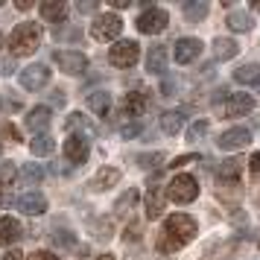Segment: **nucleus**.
Segmentation results:
<instances>
[{
    "label": "nucleus",
    "mask_w": 260,
    "mask_h": 260,
    "mask_svg": "<svg viewBox=\"0 0 260 260\" xmlns=\"http://www.w3.org/2000/svg\"><path fill=\"white\" fill-rule=\"evenodd\" d=\"M18 176H21V181H24V184H38V181L44 178V170H41L38 164H24Z\"/></svg>",
    "instance_id": "obj_29"
},
{
    "label": "nucleus",
    "mask_w": 260,
    "mask_h": 260,
    "mask_svg": "<svg viewBox=\"0 0 260 260\" xmlns=\"http://www.w3.org/2000/svg\"><path fill=\"white\" fill-rule=\"evenodd\" d=\"M96 260H114V257H111V254H100Z\"/></svg>",
    "instance_id": "obj_45"
},
{
    "label": "nucleus",
    "mask_w": 260,
    "mask_h": 260,
    "mask_svg": "<svg viewBox=\"0 0 260 260\" xmlns=\"http://www.w3.org/2000/svg\"><path fill=\"white\" fill-rule=\"evenodd\" d=\"M146 106H149V96H146V91H129V94L123 96L120 114L141 123V117H143V111H146Z\"/></svg>",
    "instance_id": "obj_11"
},
{
    "label": "nucleus",
    "mask_w": 260,
    "mask_h": 260,
    "mask_svg": "<svg viewBox=\"0 0 260 260\" xmlns=\"http://www.w3.org/2000/svg\"><path fill=\"white\" fill-rule=\"evenodd\" d=\"M190 161H199L196 155H181V158H176V161H170L173 167H184V164H190Z\"/></svg>",
    "instance_id": "obj_37"
},
{
    "label": "nucleus",
    "mask_w": 260,
    "mask_h": 260,
    "mask_svg": "<svg viewBox=\"0 0 260 260\" xmlns=\"http://www.w3.org/2000/svg\"><path fill=\"white\" fill-rule=\"evenodd\" d=\"M248 143H251V132H248L246 126H234V129L222 132V135L216 138V146H219V149H243Z\"/></svg>",
    "instance_id": "obj_12"
},
{
    "label": "nucleus",
    "mask_w": 260,
    "mask_h": 260,
    "mask_svg": "<svg viewBox=\"0 0 260 260\" xmlns=\"http://www.w3.org/2000/svg\"><path fill=\"white\" fill-rule=\"evenodd\" d=\"M41 38H44V26L38 21H24V24H18L12 29L9 50H12V56H32L38 44H41Z\"/></svg>",
    "instance_id": "obj_2"
},
{
    "label": "nucleus",
    "mask_w": 260,
    "mask_h": 260,
    "mask_svg": "<svg viewBox=\"0 0 260 260\" xmlns=\"http://www.w3.org/2000/svg\"><path fill=\"white\" fill-rule=\"evenodd\" d=\"M64 126L68 129H91V120L85 117V114H79V111H73V114H68Z\"/></svg>",
    "instance_id": "obj_33"
},
{
    "label": "nucleus",
    "mask_w": 260,
    "mask_h": 260,
    "mask_svg": "<svg viewBox=\"0 0 260 260\" xmlns=\"http://www.w3.org/2000/svg\"><path fill=\"white\" fill-rule=\"evenodd\" d=\"M3 260H24V251H9Z\"/></svg>",
    "instance_id": "obj_42"
},
{
    "label": "nucleus",
    "mask_w": 260,
    "mask_h": 260,
    "mask_svg": "<svg viewBox=\"0 0 260 260\" xmlns=\"http://www.w3.org/2000/svg\"><path fill=\"white\" fill-rule=\"evenodd\" d=\"M56 38H79V29H61L56 32Z\"/></svg>",
    "instance_id": "obj_40"
},
{
    "label": "nucleus",
    "mask_w": 260,
    "mask_h": 260,
    "mask_svg": "<svg viewBox=\"0 0 260 260\" xmlns=\"http://www.w3.org/2000/svg\"><path fill=\"white\" fill-rule=\"evenodd\" d=\"M18 211H24L26 216H38L47 211V199L41 193H24V196H18Z\"/></svg>",
    "instance_id": "obj_16"
},
{
    "label": "nucleus",
    "mask_w": 260,
    "mask_h": 260,
    "mask_svg": "<svg viewBox=\"0 0 260 260\" xmlns=\"http://www.w3.org/2000/svg\"><path fill=\"white\" fill-rule=\"evenodd\" d=\"M167 24H170V15L161 9V6H146L138 18V32L143 36H158V32H164Z\"/></svg>",
    "instance_id": "obj_5"
},
{
    "label": "nucleus",
    "mask_w": 260,
    "mask_h": 260,
    "mask_svg": "<svg viewBox=\"0 0 260 260\" xmlns=\"http://www.w3.org/2000/svg\"><path fill=\"white\" fill-rule=\"evenodd\" d=\"M88 108H91L94 114H100V117H106L108 108H111V96H108V91H94V94L88 96Z\"/></svg>",
    "instance_id": "obj_25"
},
{
    "label": "nucleus",
    "mask_w": 260,
    "mask_h": 260,
    "mask_svg": "<svg viewBox=\"0 0 260 260\" xmlns=\"http://www.w3.org/2000/svg\"><path fill=\"white\" fill-rule=\"evenodd\" d=\"M234 79L240 85H257L260 82V68L257 64H243V68L234 71Z\"/></svg>",
    "instance_id": "obj_27"
},
{
    "label": "nucleus",
    "mask_w": 260,
    "mask_h": 260,
    "mask_svg": "<svg viewBox=\"0 0 260 260\" xmlns=\"http://www.w3.org/2000/svg\"><path fill=\"white\" fill-rule=\"evenodd\" d=\"M138 199V193H135V190H129V193H126V196H123V199L117 202V211H126V208H129L132 202Z\"/></svg>",
    "instance_id": "obj_35"
},
{
    "label": "nucleus",
    "mask_w": 260,
    "mask_h": 260,
    "mask_svg": "<svg viewBox=\"0 0 260 260\" xmlns=\"http://www.w3.org/2000/svg\"><path fill=\"white\" fill-rule=\"evenodd\" d=\"M205 135H208V120H196V123L187 129V141L196 143V141H202Z\"/></svg>",
    "instance_id": "obj_31"
},
{
    "label": "nucleus",
    "mask_w": 260,
    "mask_h": 260,
    "mask_svg": "<svg viewBox=\"0 0 260 260\" xmlns=\"http://www.w3.org/2000/svg\"><path fill=\"white\" fill-rule=\"evenodd\" d=\"M79 9H82V12H94L96 3H79Z\"/></svg>",
    "instance_id": "obj_44"
},
{
    "label": "nucleus",
    "mask_w": 260,
    "mask_h": 260,
    "mask_svg": "<svg viewBox=\"0 0 260 260\" xmlns=\"http://www.w3.org/2000/svg\"><path fill=\"white\" fill-rule=\"evenodd\" d=\"M0 47H3V36H0Z\"/></svg>",
    "instance_id": "obj_47"
},
{
    "label": "nucleus",
    "mask_w": 260,
    "mask_h": 260,
    "mask_svg": "<svg viewBox=\"0 0 260 260\" xmlns=\"http://www.w3.org/2000/svg\"><path fill=\"white\" fill-rule=\"evenodd\" d=\"M257 88H260V82H257Z\"/></svg>",
    "instance_id": "obj_50"
},
{
    "label": "nucleus",
    "mask_w": 260,
    "mask_h": 260,
    "mask_svg": "<svg viewBox=\"0 0 260 260\" xmlns=\"http://www.w3.org/2000/svg\"><path fill=\"white\" fill-rule=\"evenodd\" d=\"M53 64H56L59 71L76 76V73H85V68H88V56L79 53V50H59V53L53 56Z\"/></svg>",
    "instance_id": "obj_7"
},
{
    "label": "nucleus",
    "mask_w": 260,
    "mask_h": 260,
    "mask_svg": "<svg viewBox=\"0 0 260 260\" xmlns=\"http://www.w3.org/2000/svg\"><path fill=\"white\" fill-rule=\"evenodd\" d=\"M15 176H18V170H15V164H9V161H3V164H0V190H3V187H9Z\"/></svg>",
    "instance_id": "obj_32"
},
{
    "label": "nucleus",
    "mask_w": 260,
    "mask_h": 260,
    "mask_svg": "<svg viewBox=\"0 0 260 260\" xmlns=\"http://www.w3.org/2000/svg\"><path fill=\"white\" fill-rule=\"evenodd\" d=\"M138 164L143 170H155V167L164 164V152H143V155H138Z\"/></svg>",
    "instance_id": "obj_30"
},
{
    "label": "nucleus",
    "mask_w": 260,
    "mask_h": 260,
    "mask_svg": "<svg viewBox=\"0 0 260 260\" xmlns=\"http://www.w3.org/2000/svg\"><path fill=\"white\" fill-rule=\"evenodd\" d=\"M117 181H120V170H114V167H103V170L91 178V184H88V187L96 190V193H103V190L114 187Z\"/></svg>",
    "instance_id": "obj_18"
},
{
    "label": "nucleus",
    "mask_w": 260,
    "mask_h": 260,
    "mask_svg": "<svg viewBox=\"0 0 260 260\" xmlns=\"http://www.w3.org/2000/svg\"><path fill=\"white\" fill-rule=\"evenodd\" d=\"M29 146H32V155H38V158H47V155L56 152V141L50 135H36Z\"/></svg>",
    "instance_id": "obj_26"
},
{
    "label": "nucleus",
    "mask_w": 260,
    "mask_h": 260,
    "mask_svg": "<svg viewBox=\"0 0 260 260\" xmlns=\"http://www.w3.org/2000/svg\"><path fill=\"white\" fill-rule=\"evenodd\" d=\"M29 260H59V257L50 254V251H36V254H29Z\"/></svg>",
    "instance_id": "obj_39"
},
{
    "label": "nucleus",
    "mask_w": 260,
    "mask_h": 260,
    "mask_svg": "<svg viewBox=\"0 0 260 260\" xmlns=\"http://www.w3.org/2000/svg\"><path fill=\"white\" fill-rule=\"evenodd\" d=\"M24 237V228L15 216H0V246H12Z\"/></svg>",
    "instance_id": "obj_14"
},
{
    "label": "nucleus",
    "mask_w": 260,
    "mask_h": 260,
    "mask_svg": "<svg viewBox=\"0 0 260 260\" xmlns=\"http://www.w3.org/2000/svg\"><path fill=\"white\" fill-rule=\"evenodd\" d=\"M184 117H187V114H184L181 108L164 111V114H161V132H164V135H178L181 126H184Z\"/></svg>",
    "instance_id": "obj_19"
},
{
    "label": "nucleus",
    "mask_w": 260,
    "mask_h": 260,
    "mask_svg": "<svg viewBox=\"0 0 260 260\" xmlns=\"http://www.w3.org/2000/svg\"><path fill=\"white\" fill-rule=\"evenodd\" d=\"M50 120H53V111H50L47 106H36L29 114H26V129H32V132H38V135H44V129L50 126Z\"/></svg>",
    "instance_id": "obj_17"
},
{
    "label": "nucleus",
    "mask_w": 260,
    "mask_h": 260,
    "mask_svg": "<svg viewBox=\"0 0 260 260\" xmlns=\"http://www.w3.org/2000/svg\"><path fill=\"white\" fill-rule=\"evenodd\" d=\"M0 111H3V103H0Z\"/></svg>",
    "instance_id": "obj_48"
},
{
    "label": "nucleus",
    "mask_w": 260,
    "mask_h": 260,
    "mask_svg": "<svg viewBox=\"0 0 260 260\" xmlns=\"http://www.w3.org/2000/svg\"><path fill=\"white\" fill-rule=\"evenodd\" d=\"M18 82H21L24 91H41V88L50 82V68L47 64H29V68L21 71Z\"/></svg>",
    "instance_id": "obj_9"
},
{
    "label": "nucleus",
    "mask_w": 260,
    "mask_h": 260,
    "mask_svg": "<svg viewBox=\"0 0 260 260\" xmlns=\"http://www.w3.org/2000/svg\"><path fill=\"white\" fill-rule=\"evenodd\" d=\"M251 9H257V12H260V0H257V3H251Z\"/></svg>",
    "instance_id": "obj_46"
},
{
    "label": "nucleus",
    "mask_w": 260,
    "mask_h": 260,
    "mask_svg": "<svg viewBox=\"0 0 260 260\" xmlns=\"http://www.w3.org/2000/svg\"><path fill=\"white\" fill-rule=\"evenodd\" d=\"M193 237H196V219L187 216V213H173V216L164 219V228H161L155 246H158L161 254H173V251L187 246Z\"/></svg>",
    "instance_id": "obj_1"
},
{
    "label": "nucleus",
    "mask_w": 260,
    "mask_h": 260,
    "mask_svg": "<svg viewBox=\"0 0 260 260\" xmlns=\"http://www.w3.org/2000/svg\"><path fill=\"white\" fill-rule=\"evenodd\" d=\"M120 32H123L120 15H100V18H94V24H91V36L96 41H117Z\"/></svg>",
    "instance_id": "obj_6"
},
{
    "label": "nucleus",
    "mask_w": 260,
    "mask_h": 260,
    "mask_svg": "<svg viewBox=\"0 0 260 260\" xmlns=\"http://www.w3.org/2000/svg\"><path fill=\"white\" fill-rule=\"evenodd\" d=\"M111 6H114V9H129L132 3L129 0H111Z\"/></svg>",
    "instance_id": "obj_41"
},
{
    "label": "nucleus",
    "mask_w": 260,
    "mask_h": 260,
    "mask_svg": "<svg viewBox=\"0 0 260 260\" xmlns=\"http://www.w3.org/2000/svg\"><path fill=\"white\" fill-rule=\"evenodd\" d=\"M225 24H228V29H234V32H248V29L254 26V24H251V18H248L246 12H231Z\"/></svg>",
    "instance_id": "obj_28"
},
{
    "label": "nucleus",
    "mask_w": 260,
    "mask_h": 260,
    "mask_svg": "<svg viewBox=\"0 0 260 260\" xmlns=\"http://www.w3.org/2000/svg\"><path fill=\"white\" fill-rule=\"evenodd\" d=\"M38 9H41V18L50 21V24H61L68 18V3H56L53 0V3H41Z\"/></svg>",
    "instance_id": "obj_22"
},
{
    "label": "nucleus",
    "mask_w": 260,
    "mask_h": 260,
    "mask_svg": "<svg viewBox=\"0 0 260 260\" xmlns=\"http://www.w3.org/2000/svg\"><path fill=\"white\" fill-rule=\"evenodd\" d=\"M219 111H222L219 117H243V114H251V111H254V96H248V94H228Z\"/></svg>",
    "instance_id": "obj_10"
},
{
    "label": "nucleus",
    "mask_w": 260,
    "mask_h": 260,
    "mask_svg": "<svg viewBox=\"0 0 260 260\" xmlns=\"http://www.w3.org/2000/svg\"><path fill=\"white\" fill-rule=\"evenodd\" d=\"M161 213H164V193L152 184L146 193V219H161Z\"/></svg>",
    "instance_id": "obj_20"
},
{
    "label": "nucleus",
    "mask_w": 260,
    "mask_h": 260,
    "mask_svg": "<svg viewBox=\"0 0 260 260\" xmlns=\"http://www.w3.org/2000/svg\"><path fill=\"white\" fill-rule=\"evenodd\" d=\"M146 71L149 73H164L167 71V47L164 44H155L146 53Z\"/></svg>",
    "instance_id": "obj_21"
},
{
    "label": "nucleus",
    "mask_w": 260,
    "mask_h": 260,
    "mask_svg": "<svg viewBox=\"0 0 260 260\" xmlns=\"http://www.w3.org/2000/svg\"><path fill=\"white\" fill-rule=\"evenodd\" d=\"M176 88H178V82H176V79H170V76H167L164 82H161V94H167V96H170V94H176Z\"/></svg>",
    "instance_id": "obj_36"
},
{
    "label": "nucleus",
    "mask_w": 260,
    "mask_h": 260,
    "mask_svg": "<svg viewBox=\"0 0 260 260\" xmlns=\"http://www.w3.org/2000/svg\"><path fill=\"white\" fill-rule=\"evenodd\" d=\"M0 152H3V146H0Z\"/></svg>",
    "instance_id": "obj_49"
},
{
    "label": "nucleus",
    "mask_w": 260,
    "mask_h": 260,
    "mask_svg": "<svg viewBox=\"0 0 260 260\" xmlns=\"http://www.w3.org/2000/svg\"><path fill=\"white\" fill-rule=\"evenodd\" d=\"M138 59H141V47H138V41H132V38H123V41H117V44H111V50H108V61L114 64V68H135L138 64Z\"/></svg>",
    "instance_id": "obj_4"
},
{
    "label": "nucleus",
    "mask_w": 260,
    "mask_h": 260,
    "mask_svg": "<svg viewBox=\"0 0 260 260\" xmlns=\"http://www.w3.org/2000/svg\"><path fill=\"white\" fill-rule=\"evenodd\" d=\"M248 167H251V173L257 176V173H260V152H254L251 158H248Z\"/></svg>",
    "instance_id": "obj_38"
},
{
    "label": "nucleus",
    "mask_w": 260,
    "mask_h": 260,
    "mask_svg": "<svg viewBox=\"0 0 260 260\" xmlns=\"http://www.w3.org/2000/svg\"><path fill=\"white\" fill-rule=\"evenodd\" d=\"M181 12H184V18H187L190 24H199V21L208 18L211 6H208L205 0H199V3H184V6H181Z\"/></svg>",
    "instance_id": "obj_24"
},
{
    "label": "nucleus",
    "mask_w": 260,
    "mask_h": 260,
    "mask_svg": "<svg viewBox=\"0 0 260 260\" xmlns=\"http://www.w3.org/2000/svg\"><path fill=\"white\" fill-rule=\"evenodd\" d=\"M15 6H18V9H21V12H26V9H32V3H29V0H18V3H15Z\"/></svg>",
    "instance_id": "obj_43"
},
{
    "label": "nucleus",
    "mask_w": 260,
    "mask_h": 260,
    "mask_svg": "<svg viewBox=\"0 0 260 260\" xmlns=\"http://www.w3.org/2000/svg\"><path fill=\"white\" fill-rule=\"evenodd\" d=\"M240 170H243V164H240L237 158H228V161H222L219 170H216V181L225 184V187H234V184H240Z\"/></svg>",
    "instance_id": "obj_15"
},
{
    "label": "nucleus",
    "mask_w": 260,
    "mask_h": 260,
    "mask_svg": "<svg viewBox=\"0 0 260 260\" xmlns=\"http://www.w3.org/2000/svg\"><path fill=\"white\" fill-rule=\"evenodd\" d=\"M141 123H126V126H120V132H123V138H135V135H141Z\"/></svg>",
    "instance_id": "obj_34"
},
{
    "label": "nucleus",
    "mask_w": 260,
    "mask_h": 260,
    "mask_svg": "<svg viewBox=\"0 0 260 260\" xmlns=\"http://www.w3.org/2000/svg\"><path fill=\"white\" fill-rule=\"evenodd\" d=\"M88 155H91V141L85 138V135H76L71 132V138L64 141V158L71 161V164H85L88 161Z\"/></svg>",
    "instance_id": "obj_8"
},
{
    "label": "nucleus",
    "mask_w": 260,
    "mask_h": 260,
    "mask_svg": "<svg viewBox=\"0 0 260 260\" xmlns=\"http://www.w3.org/2000/svg\"><path fill=\"white\" fill-rule=\"evenodd\" d=\"M199 196V181L193 176H176L170 184H167V199L170 202H178V205H187Z\"/></svg>",
    "instance_id": "obj_3"
},
{
    "label": "nucleus",
    "mask_w": 260,
    "mask_h": 260,
    "mask_svg": "<svg viewBox=\"0 0 260 260\" xmlns=\"http://www.w3.org/2000/svg\"><path fill=\"white\" fill-rule=\"evenodd\" d=\"M237 41H231V38H216L213 41V59L216 61H225V59H234L237 56Z\"/></svg>",
    "instance_id": "obj_23"
},
{
    "label": "nucleus",
    "mask_w": 260,
    "mask_h": 260,
    "mask_svg": "<svg viewBox=\"0 0 260 260\" xmlns=\"http://www.w3.org/2000/svg\"><path fill=\"white\" fill-rule=\"evenodd\" d=\"M202 53V41L199 38H178L176 41V50H173V56H176L178 64H190V61H196Z\"/></svg>",
    "instance_id": "obj_13"
}]
</instances>
